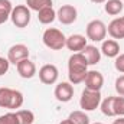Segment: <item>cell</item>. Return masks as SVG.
Instances as JSON below:
<instances>
[{
	"instance_id": "obj_1",
	"label": "cell",
	"mask_w": 124,
	"mask_h": 124,
	"mask_svg": "<svg viewBox=\"0 0 124 124\" xmlns=\"http://www.w3.org/2000/svg\"><path fill=\"white\" fill-rule=\"evenodd\" d=\"M88 74V63L85 56L81 52L72 54L68 59V78L69 82L77 85L85 81V77Z\"/></svg>"
},
{
	"instance_id": "obj_2",
	"label": "cell",
	"mask_w": 124,
	"mask_h": 124,
	"mask_svg": "<svg viewBox=\"0 0 124 124\" xmlns=\"http://www.w3.org/2000/svg\"><path fill=\"white\" fill-rule=\"evenodd\" d=\"M23 94L17 90H12L7 87L0 88V107L1 108H9V110H16L23 105Z\"/></svg>"
},
{
	"instance_id": "obj_3",
	"label": "cell",
	"mask_w": 124,
	"mask_h": 124,
	"mask_svg": "<svg viewBox=\"0 0 124 124\" xmlns=\"http://www.w3.org/2000/svg\"><path fill=\"white\" fill-rule=\"evenodd\" d=\"M43 45L52 51H61L66 43V36L56 28H48L42 35Z\"/></svg>"
},
{
	"instance_id": "obj_4",
	"label": "cell",
	"mask_w": 124,
	"mask_h": 124,
	"mask_svg": "<svg viewBox=\"0 0 124 124\" xmlns=\"http://www.w3.org/2000/svg\"><path fill=\"white\" fill-rule=\"evenodd\" d=\"M10 19H12V23L16 28L23 29L31 22V9L26 4H17L16 7H13L12 15H10Z\"/></svg>"
},
{
	"instance_id": "obj_5",
	"label": "cell",
	"mask_w": 124,
	"mask_h": 124,
	"mask_svg": "<svg viewBox=\"0 0 124 124\" xmlns=\"http://www.w3.org/2000/svg\"><path fill=\"white\" fill-rule=\"evenodd\" d=\"M101 104V93L100 91H93L85 88L81 94V100H79V105L82 108V111H94L95 108H98V105Z\"/></svg>"
},
{
	"instance_id": "obj_6",
	"label": "cell",
	"mask_w": 124,
	"mask_h": 124,
	"mask_svg": "<svg viewBox=\"0 0 124 124\" xmlns=\"http://www.w3.org/2000/svg\"><path fill=\"white\" fill-rule=\"evenodd\" d=\"M107 36V26L102 20H91L87 25V39L93 42H102Z\"/></svg>"
},
{
	"instance_id": "obj_7",
	"label": "cell",
	"mask_w": 124,
	"mask_h": 124,
	"mask_svg": "<svg viewBox=\"0 0 124 124\" xmlns=\"http://www.w3.org/2000/svg\"><path fill=\"white\" fill-rule=\"evenodd\" d=\"M29 58V48L23 43H16L13 46H10L9 52H7V59L10 63L17 65L20 61L28 59Z\"/></svg>"
},
{
	"instance_id": "obj_8",
	"label": "cell",
	"mask_w": 124,
	"mask_h": 124,
	"mask_svg": "<svg viewBox=\"0 0 124 124\" xmlns=\"http://www.w3.org/2000/svg\"><path fill=\"white\" fill-rule=\"evenodd\" d=\"M58 77H59V71L52 63H46L39 69V79H40L42 84L52 85L58 81Z\"/></svg>"
},
{
	"instance_id": "obj_9",
	"label": "cell",
	"mask_w": 124,
	"mask_h": 124,
	"mask_svg": "<svg viewBox=\"0 0 124 124\" xmlns=\"http://www.w3.org/2000/svg\"><path fill=\"white\" fill-rule=\"evenodd\" d=\"M56 17L62 25H72L78 17V12L72 4H63L56 12Z\"/></svg>"
},
{
	"instance_id": "obj_10",
	"label": "cell",
	"mask_w": 124,
	"mask_h": 124,
	"mask_svg": "<svg viewBox=\"0 0 124 124\" xmlns=\"http://www.w3.org/2000/svg\"><path fill=\"white\" fill-rule=\"evenodd\" d=\"M74 97V87L71 82H59L55 87V98L59 102H68Z\"/></svg>"
},
{
	"instance_id": "obj_11",
	"label": "cell",
	"mask_w": 124,
	"mask_h": 124,
	"mask_svg": "<svg viewBox=\"0 0 124 124\" xmlns=\"http://www.w3.org/2000/svg\"><path fill=\"white\" fill-rule=\"evenodd\" d=\"M84 82H85V88L93 91H100L104 85V77L98 71H88Z\"/></svg>"
},
{
	"instance_id": "obj_12",
	"label": "cell",
	"mask_w": 124,
	"mask_h": 124,
	"mask_svg": "<svg viewBox=\"0 0 124 124\" xmlns=\"http://www.w3.org/2000/svg\"><path fill=\"white\" fill-rule=\"evenodd\" d=\"M65 46H66L69 51H72L74 54H77V52H82L84 48L87 46V38L82 36V35H78V33L71 35V36L66 38V43H65Z\"/></svg>"
},
{
	"instance_id": "obj_13",
	"label": "cell",
	"mask_w": 124,
	"mask_h": 124,
	"mask_svg": "<svg viewBox=\"0 0 124 124\" xmlns=\"http://www.w3.org/2000/svg\"><path fill=\"white\" fill-rule=\"evenodd\" d=\"M16 69H17V74L25 78V79H31L36 75V65L28 58V59H23L16 65Z\"/></svg>"
},
{
	"instance_id": "obj_14",
	"label": "cell",
	"mask_w": 124,
	"mask_h": 124,
	"mask_svg": "<svg viewBox=\"0 0 124 124\" xmlns=\"http://www.w3.org/2000/svg\"><path fill=\"white\" fill-rule=\"evenodd\" d=\"M107 32L113 39H124V16L111 20L107 28Z\"/></svg>"
},
{
	"instance_id": "obj_15",
	"label": "cell",
	"mask_w": 124,
	"mask_h": 124,
	"mask_svg": "<svg viewBox=\"0 0 124 124\" xmlns=\"http://www.w3.org/2000/svg\"><path fill=\"white\" fill-rule=\"evenodd\" d=\"M100 51L107 58H117L120 55V45L116 39H107V40H102Z\"/></svg>"
},
{
	"instance_id": "obj_16",
	"label": "cell",
	"mask_w": 124,
	"mask_h": 124,
	"mask_svg": "<svg viewBox=\"0 0 124 124\" xmlns=\"http://www.w3.org/2000/svg\"><path fill=\"white\" fill-rule=\"evenodd\" d=\"M81 54L85 56L88 65H95V63H98L100 59H101V51L97 46H94V45H87Z\"/></svg>"
},
{
	"instance_id": "obj_17",
	"label": "cell",
	"mask_w": 124,
	"mask_h": 124,
	"mask_svg": "<svg viewBox=\"0 0 124 124\" xmlns=\"http://www.w3.org/2000/svg\"><path fill=\"white\" fill-rule=\"evenodd\" d=\"M55 19H56V12L54 10L52 6L43 7L42 10L38 12V20H39L42 25H51Z\"/></svg>"
},
{
	"instance_id": "obj_18",
	"label": "cell",
	"mask_w": 124,
	"mask_h": 124,
	"mask_svg": "<svg viewBox=\"0 0 124 124\" xmlns=\"http://www.w3.org/2000/svg\"><path fill=\"white\" fill-rule=\"evenodd\" d=\"M104 9L108 15L111 16H117L123 12L124 9V3L123 0H107L105 4H104Z\"/></svg>"
},
{
	"instance_id": "obj_19",
	"label": "cell",
	"mask_w": 124,
	"mask_h": 124,
	"mask_svg": "<svg viewBox=\"0 0 124 124\" xmlns=\"http://www.w3.org/2000/svg\"><path fill=\"white\" fill-rule=\"evenodd\" d=\"M12 10H13V4L10 0H0V25H3L10 19Z\"/></svg>"
},
{
	"instance_id": "obj_20",
	"label": "cell",
	"mask_w": 124,
	"mask_h": 124,
	"mask_svg": "<svg viewBox=\"0 0 124 124\" xmlns=\"http://www.w3.org/2000/svg\"><path fill=\"white\" fill-rule=\"evenodd\" d=\"M74 124H90V117L85 114V111H72L68 117Z\"/></svg>"
},
{
	"instance_id": "obj_21",
	"label": "cell",
	"mask_w": 124,
	"mask_h": 124,
	"mask_svg": "<svg viewBox=\"0 0 124 124\" xmlns=\"http://www.w3.org/2000/svg\"><path fill=\"white\" fill-rule=\"evenodd\" d=\"M16 116L19 118V124H33L35 121V114L31 110H17Z\"/></svg>"
},
{
	"instance_id": "obj_22",
	"label": "cell",
	"mask_w": 124,
	"mask_h": 124,
	"mask_svg": "<svg viewBox=\"0 0 124 124\" xmlns=\"http://www.w3.org/2000/svg\"><path fill=\"white\" fill-rule=\"evenodd\" d=\"M26 6H28L31 10L39 12V10H42L43 7L52 6V0H26Z\"/></svg>"
},
{
	"instance_id": "obj_23",
	"label": "cell",
	"mask_w": 124,
	"mask_h": 124,
	"mask_svg": "<svg viewBox=\"0 0 124 124\" xmlns=\"http://www.w3.org/2000/svg\"><path fill=\"white\" fill-rule=\"evenodd\" d=\"M113 102H114V97H107L104 101H101V111L104 116L107 117H114V111H113Z\"/></svg>"
},
{
	"instance_id": "obj_24",
	"label": "cell",
	"mask_w": 124,
	"mask_h": 124,
	"mask_svg": "<svg viewBox=\"0 0 124 124\" xmlns=\"http://www.w3.org/2000/svg\"><path fill=\"white\" fill-rule=\"evenodd\" d=\"M113 111H114V116H117V117H124V97H121V95L114 97Z\"/></svg>"
},
{
	"instance_id": "obj_25",
	"label": "cell",
	"mask_w": 124,
	"mask_h": 124,
	"mask_svg": "<svg viewBox=\"0 0 124 124\" xmlns=\"http://www.w3.org/2000/svg\"><path fill=\"white\" fill-rule=\"evenodd\" d=\"M0 124H19V118L16 116V113H6L3 116H0Z\"/></svg>"
},
{
	"instance_id": "obj_26",
	"label": "cell",
	"mask_w": 124,
	"mask_h": 124,
	"mask_svg": "<svg viewBox=\"0 0 124 124\" xmlns=\"http://www.w3.org/2000/svg\"><path fill=\"white\" fill-rule=\"evenodd\" d=\"M116 91L118 93V95L124 97V75H120L116 79Z\"/></svg>"
},
{
	"instance_id": "obj_27",
	"label": "cell",
	"mask_w": 124,
	"mask_h": 124,
	"mask_svg": "<svg viewBox=\"0 0 124 124\" xmlns=\"http://www.w3.org/2000/svg\"><path fill=\"white\" fill-rule=\"evenodd\" d=\"M114 66H116V69H117L118 72L124 74V54H120V55L116 58V61H114Z\"/></svg>"
},
{
	"instance_id": "obj_28",
	"label": "cell",
	"mask_w": 124,
	"mask_h": 124,
	"mask_svg": "<svg viewBox=\"0 0 124 124\" xmlns=\"http://www.w3.org/2000/svg\"><path fill=\"white\" fill-rule=\"evenodd\" d=\"M9 66H10V62L7 58H1L0 56V77L4 75L7 71H9Z\"/></svg>"
},
{
	"instance_id": "obj_29",
	"label": "cell",
	"mask_w": 124,
	"mask_h": 124,
	"mask_svg": "<svg viewBox=\"0 0 124 124\" xmlns=\"http://www.w3.org/2000/svg\"><path fill=\"white\" fill-rule=\"evenodd\" d=\"M113 124H124V117H118L117 120H114Z\"/></svg>"
},
{
	"instance_id": "obj_30",
	"label": "cell",
	"mask_w": 124,
	"mask_h": 124,
	"mask_svg": "<svg viewBox=\"0 0 124 124\" xmlns=\"http://www.w3.org/2000/svg\"><path fill=\"white\" fill-rule=\"evenodd\" d=\"M90 1H93V3H95V4H101V3H105L107 0H90Z\"/></svg>"
},
{
	"instance_id": "obj_31",
	"label": "cell",
	"mask_w": 124,
	"mask_h": 124,
	"mask_svg": "<svg viewBox=\"0 0 124 124\" xmlns=\"http://www.w3.org/2000/svg\"><path fill=\"white\" fill-rule=\"evenodd\" d=\"M59 124H74V123H72V121H71L69 118H66V120H62V121H61Z\"/></svg>"
},
{
	"instance_id": "obj_32",
	"label": "cell",
	"mask_w": 124,
	"mask_h": 124,
	"mask_svg": "<svg viewBox=\"0 0 124 124\" xmlns=\"http://www.w3.org/2000/svg\"><path fill=\"white\" fill-rule=\"evenodd\" d=\"M94 124H104V123H94Z\"/></svg>"
},
{
	"instance_id": "obj_33",
	"label": "cell",
	"mask_w": 124,
	"mask_h": 124,
	"mask_svg": "<svg viewBox=\"0 0 124 124\" xmlns=\"http://www.w3.org/2000/svg\"><path fill=\"white\" fill-rule=\"evenodd\" d=\"M123 1H124V0H123Z\"/></svg>"
}]
</instances>
